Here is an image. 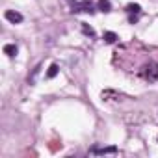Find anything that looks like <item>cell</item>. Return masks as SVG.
<instances>
[{
  "instance_id": "obj_1",
  "label": "cell",
  "mask_w": 158,
  "mask_h": 158,
  "mask_svg": "<svg viewBox=\"0 0 158 158\" xmlns=\"http://www.w3.org/2000/svg\"><path fill=\"white\" fill-rule=\"evenodd\" d=\"M143 74H145L147 80H151V82H152V80H156V78H158V63H154V61L147 63V65H145Z\"/></svg>"
},
{
  "instance_id": "obj_2",
  "label": "cell",
  "mask_w": 158,
  "mask_h": 158,
  "mask_svg": "<svg viewBox=\"0 0 158 158\" xmlns=\"http://www.w3.org/2000/svg\"><path fill=\"white\" fill-rule=\"evenodd\" d=\"M73 13H78V11H86V13H93V8H91V4L89 2H80L78 4L76 0H74V4H73V10H71Z\"/></svg>"
},
{
  "instance_id": "obj_3",
  "label": "cell",
  "mask_w": 158,
  "mask_h": 158,
  "mask_svg": "<svg viewBox=\"0 0 158 158\" xmlns=\"http://www.w3.org/2000/svg\"><path fill=\"white\" fill-rule=\"evenodd\" d=\"M4 17H6L10 23H13V24H15V23H23V15H21L19 11H13V10H8V11L4 13Z\"/></svg>"
},
{
  "instance_id": "obj_4",
  "label": "cell",
  "mask_w": 158,
  "mask_h": 158,
  "mask_svg": "<svg viewBox=\"0 0 158 158\" xmlns=\"http://www.w3.org/2000/svg\"><path fill=\"white\" fill-rule=\"evenodd\" d=\"M4 54H8L10 58L17 56V45H13V43H8V45H4Z\"/></svg>"
},
{
  "instance_id": "obj_5",
  "label": "cell",
  "mask_w": 158,
  "mask_h": 158,
  "mask_svg": "<svg viewBox=\"0 0 158 158\" xmlns=\"http://www.w3.org/2000/svg\"><path fill=\"white\" fill-rule=\"evenodd\" d=\"M93 152H97V154H114V152H117V147H102V149H93Z\"/></svg>"
},
{
  "instance_id": "obj_6",
  "label": "cell",
  "mask_w": 158,
  "mask_h": 158,
  "mask_svg": "<svg viewBox=\"0 0 158 158\" xmlns=\"http://www.w3.org/2000/svg\"><path fill=\"white\" fill-rule=\"evenodd\" d=\"M97 8H99L101 11H104V13L112 11V4H110V0H99V2H97Z\"/></svg>"
},
{
  "instance_id": "obj_7",
  "label": "cell",
  "mask_w": 158,
  "mask_h": 158,
  "mask_svg": "<svg viewBox=\"0 0 158 158\" xmlns=\"http://www.w3.org/2000/svg\"><path fill=\"white\" fill-rule=\"evenodd\" d=\"M102 39H104L106 43H115V41H117L119 37H117V34H115V32H104Z\"/></svg>"
},
{
  "instance_id": "obj_8",
  "label": "cell",
  "mask_w": 158,
  "mask_h": 158,
  "mask_svg": "<svg viewBox=\"0 0 158 158\" xmlns=\"http://www.w3.org/2000/svg\"><path fill=\"white\" fill-rule=\"evenodd\" d=\"M58 73H60V67H58L56 63H52V65L48 67V71H47V78H54Z\"/></svg>"
},
{
  "instance_id": "obj_9",
  "label": "cell",
  "mask_w": 158,
  "mask_h": 158,
  "mask_svg": "<svg viewBox=\"0 0 158 158\" xmlns=\"http://www.w3.org/2000/svg\"><path fill=\"white\" fill-rule=\"evenodd\" d=\"M39 71H41V63L32 71V74L28 76V84H35V78H37V74H39Z\"/></svg>"
},
{
  "instance_id": "obj_10",
  "label": "cell",
  "mask_w": 158,
  "mask_h": 158,
  "mask_svg": "<svg viewBox=\"0 0 158 158\" xmlns=\"http://www.w3.org/2000/svg\"><path fill=\"white\" fill-rule=\"evenodd\" d=\"M127 11H128V13H136V15H138V13L141 11V8H139V4H128V6H127Z\"/></svg>"
},
{
  "instance_id": "obj_11",
  "label": "cell",
  "mask_w": 158,
  "mask_h": 158,
  "mask_svg": "<svg viewBox=\"0 0 158 158\" xmlns=\"http://www.w3.org/2000/svg\"><path fill=\"white\" fill-rule=\"evenodd\" d=\"M82 32H84L86 35H91V37L95 35V32H93V28H91V26H88V24H82Z\"/></svg>"
},
{
  "instance_id": "obj_12",
  "label": "cell",
  "mask_w": 158,
  "mask_h": 158,
  "mask_svg": "<svg viewBox=\"0 0 158 158\" xmlns=\"http://www.w3.org/2000/svg\"><path fill=\"white\" fill-rule=\"evenodd\" d=\"M128 21H130V24H134V23L138 21V15H136V13H134V15H130V19H128Z\"/></svg>"
}]
</instances>
